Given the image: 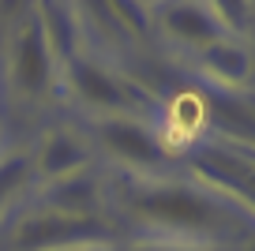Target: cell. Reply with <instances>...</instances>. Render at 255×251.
Segmentation results:
<instances>
[{"instance_id": "6da1fadb", "label": "cell", "mask_w": 255, "mask_h": 251, "mask_svg": "<svg viewBox=\"0 0 255 251\" xmlns=\"http://www.w3.org/2000/svg\"><path fill=\"white\" fill-rule=\"evenodd\" d=\"M120 210L128 218L143 221V225H158L173 236L184 240H199V236H233L244 233L240 225V210L225 206L222 199L207 195L199 188L176 180H146V176H120Z\"/></svg>"}, {"instance_id": "7a4b0ae2", "label": "cell", "mask_w": 255, "mask_h": 251, "mask_svg": "<svg viewBox=\"0 0 255 251\" xmlns=\"http://www.w3.org/2000/svg\"><path fill=\"white\" fill-rule=\"evenodd\" d=\"M113 240H117V225L105 214L41 210L23 218L15 229L19 251H90V248H109Z\"/></svg>"}, {"instance_id": "3957f363", "label": "cell", "mask_w": 255, "mask_h": 251, "mask_svg": "<svg viewBox=\"0 0 255 251\" xmlns=\"http://www.w3.org/2000/svg\"><path fill=\"white\" fill-rule=\"evenodd\" d=\"M64 79H68V90L75 94V102L90 105L98 113H109V117H135L150 105L146 90H139L131 79H120L113 71H105L102 64L87 60V56H72L64 64Z\"/></svg>"}, {"instance_id": "277c9868", "label": "cell", "mask_w": 255, "mask_h": 251, "mask_svg": "<svg viewBox=\"0 0 255 251\" xmlns=\"http://www.w3.org/2000/svg\"><path fill=\"white\" fill-rule=\"evenodd\" d=\"M191 169L207 188L225 191L248 214H255V146L203 142L191 150Z\"/></svg>"}, {"instance_id": "5b68a950", "label": "cell", "mask_w": 255, "mask_h": 251, "mask_svg": "<svg viewBox=\"0 0 255 251\" xmlns=\"http://www.w3.org/2000/svg\"><path fill=\"white\" fill-rule=\"evenodd\" d=\"M98 139L113 157L135 165V169H154L169 157L165 139L135 117H105L98 124Z\"/></svg>"}, {"instance_id": "8992f818", "label": "cell", "mask_w": 255, "mask_h": 251, "mask_svg": "<svg viewBox=\"0 0 255 251\" xmlns=\"http://www.w3.org/2000/svg\"><path fill=\"white\" fill-rule=\"evenodd\" d=\"M11 79L23 94H45L53 83V53L41 38L38 19H26L11 41Z\"/></svg>"}, {"instance_id": "52a82bcc", "label": "cell", "mask_w": 255, "mask_h": 251, "mask_svg": "<svg viewBox=\"0 0 255 251\" xmlns=\"http://www.w3.org/2000/svg\"><path fill=\"white\" fill-rule=\"evenodd\" d=\"M161 30L173 41H184L188 49H195V53H203V49L225 38L218 30V23L210 19L207 4H165L161 8Z\"/></svg>"}, {"instance_id": "ba28073f", "label": "cell", "mask_w": 255, "mask_h": 251, "mask_svg": "<svg viewBox=\"0 0 255 251\" xmlns=\"http://www.w3.org/2000/svg\"><path fill=\"white\" fill-rule=\"evenodd\" d=\"M199 68H203V75H207L210 83H218V87H225V90H237V87H248V83H252L255 64H252V53H248L240 41L222 38V41H214L210 49L199 53Z\"/></svg>"}, {"instance_id": "9c48e42d", "label": "cell", "mask_w": 255, "mask_h": 251, "mask_svg": "<svg viewBox=\"0 0 255 251\" xmlns=\"http://www.w3.org/2000/svg\"><path fill=\"white\" fill-rule=\"evenodd\" d=\"M45 210L60 214H102V184L87 173L53 180V188L45 191Z\"/></svg>"}, {"instance_id": "30bf717a", "label": "cell", "mask_w": 255, "mask_h": 251, "mask_svg": "<svg viewBox=\"0 0 255 251\" xmlns=\"http://www.w3.org/2000/svg\"><path fill=\"white\" fill-rule=\"evenodd\" d=\"M34 161H38V169L45 176L64 180V176H75V173L87 169V150H83V142L75 139L72 131H49L45 139H41Z\"/></svg>"}, {"instance_id": "8fae6325", "label": "cell", "mask_w": 255, "mask_h": 251, "mask_svg": "<svg viewBox=\"0 0 255 251\" xmlns=\"http://www.w3.org/2000/svg\"><path fill=\"white\" fill-rule=\"evenodd\" d=\"M38 26H41V38H45L49 53H53V60L60 56L64 64L75 56V41H79V26H75V11L68 8V4H53V0H45V4H38Z\"/></svg>"}, {"instance_id": "7c38bea8", "label": "cell", "mask_w": 255, "mask_h": 251, "mask_svg": "<svg viewBox=\"0 0 255 251\" xmlns=\"http://www.w3.org/2000/svg\"><path fill=\"white\" fill-rule=\"evenodd\" d=\"M207 124H210V120H207V98H203V94L184 90V94L169 98V105H165V127H169V131L191 139V135H199Z\"/></svg>"}, {"instance_id": "4fadbf2b", "label": "cell", "mask_w": 255, "mask_h": 251, "mask_svg": "<svg viewBox=\"0 0 255 251\" xmlns=\"http://www.w3.org/2000/svg\"><path fill=\"white\" fill-rule=\"evenodd\" d=\"M26 180H30V157H4L0 161V206L8 203L15 191L26 188Z\"/></svg>"}, {"instance_id": "5bb4252c", "label": "cell", "mask_w": 255, "mask_h": 251, "mask_svg": "<svg viewBox=\"0 0 255 251\" xmlns=\"http://www.w3.org/2000/svg\"><path fill=\"white\" fill-rule=\"evenodd\" d=\"M210 19L218 23V30L229 38V34H240L248 26V4H237V0H210L207 4Z\"/></svg>"}, {"instance_id": "9a60e30c", "label": "cell", "mask_w": 255, "mask_h": 251, "mask_svg": "<svg viewBox=\"0 0 255 251\" xmlns=\"http://www.w3.org/2000/svg\"><path fill=\"white\" fill-rule=\"evenodd\" d=\"M102 8L117 19L120 30H131V34H139V38L150 30V15L143 11V4H128V0H124V4H102Z\"/></svg>"}, {"instance_id": "2e32d148", "label": "cell", "mask_w": 255, "mask_h": 251, "mask_svg": "<svg viewBox=\"0 0 255 251\" xmlns=\"http://www.w3.org/2000/svg\"><path fill=\"white\" fill-rule=\"evenodd\" d=\"M128 251H203V248H191V244H135Z\"/></svg>"}, {"instance_id": "e0dca14e", "label": "cell", "mask_w": 255, "mask_h": 251, "mask_svg": "<svg viewBox=\"0 0 255 251\" xmlns=\"http://www.w3.org/2000/svg\"><path fill=\"white\" fill-rule=\"evenodd\" d=\"M248 251H255V240H252V244H248Z\"/></svg>"}, {"instance_id": "ac0fdd59", "label": "cell", "mask_w": 255, "mask_h": 251, "mask_svg": "<svg viewBox=\"0 0 255 251\" xmlns=\"http://www.w3.org/2000/svg\"><path fill=\"white\" fill-rule=\"evenodd\" d=\"M90 251H105V248H90Z\"/></svg>"}]
</instances>
